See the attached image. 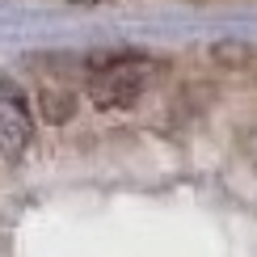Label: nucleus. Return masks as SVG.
<instances>
[{
  "label": "nucleus",
  "instance_id": "obj_1",
  "mask_svg": "<svg viewBox=\"0 0 257 257\" xmlns=\"http://www.w3.org/2000/svg\"><path fill=\"white\" fill-rule=\"evenodd\" d=\"M156 63L148 55H131V51H118V55H93L89 59V97L97 110H122V105H135L139 93L148 89Z\"/></svg>",
  "mask_w": 257,
  "mask_h": 257
},
{
  "label": "nucleus",
  "instance_id": "obj_2",
  "mask_svg": "<svg viewBox=\"0 0 257 257\" xmlns=\"http://www.w3.org/2000/svg\"><path fill=\"white\" fill-rule=\"evenodd\" d=\"M34 135V114H30L26 93L13 80H0V156L5 160H21Z\"/></svg>",
  "mask_w": 257,
  "mask_h": 257
},
{
  "label": "nucleus",
  "instance_id": "obj_3",
  "mask_svg": "<svg viewBox=\"0 0 257 257\" xmlns=\"http://www.w3.org/2000/svg\"><path fill=\"white\" fill-rule=\"evenodd\" d=\"M68 5H101V0H68Z\"/></svg>",
  "mask_w": 257,
  "mask_h": 257
}]
</instances>
